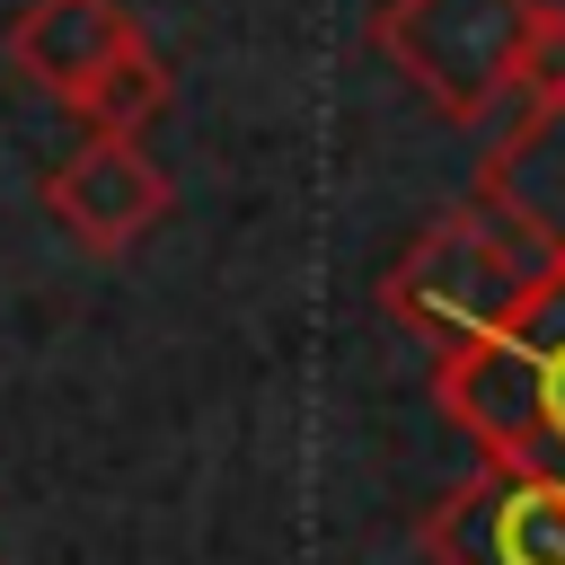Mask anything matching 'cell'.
<instances>
[{
  "label": "cell",
  "mask_w": 565,
  "mask_h": 565,
  "mask_svg": "<svg viewBox=\"0 0 565 565\" xmlns=\"http://www.w3.org/2000/svg\"><path fill=\"white\" fill-rule=\"evenodd\" d=\"M539 26H547V0H388L371 18V44L397 62V79L433 115L486 124L521 88Z\"/></svg>",
  "instance_id": "obj_3"
},
{
  "label": "cell",
  "mask_w": 565,
  "mask_h": 565,
  "mask_svg": "<svg viewBox=\"0 0 565 565\" xmlns=\"http://www.w3.org/2000/svg\"><path fill=\"white\" fill-rule=\"evenodd\" d=\"M168 203H177V185L159 177V159H150L132 132H88V141H79L71 159H53V177H44V212H53L62 238L88 247V256L141 247V238L168 221Z\"/></svg>",
  "instance_id": "obj_5"
},
{
  "label": "cell",
  "mask_w": 565,
  "mask_h": 565,
  "mask_svg": "<svg viewBox=\"0 0 565 565\" xmlns=\"http://www.w3.org/2000/svg\"><path fill=\"white\" fill-rule=\"evenodd\" d=\"M433 406L477 459L565 477V256H547L486 335L433 353Z\"/></svg>",
  "instance_id": "obj_1"
},
{
  "label": "cell",
  "mask_w": 565,
  "mask_h": 565,
  "mask_svg": "<svg viewBox=\"0 0 565 565\" xmlns=\"http://www.w3.org/2000/svg\"><path fill=\"white\" fill-rule=\"evenodd\" d=\"M159 106H168V62H159V53H150V35H141V44H132L97 88H88L79 124H88V132H141Z\"/></svg>",
  "instance_id": "obj_8"
},
{
  "label": "cell",
  "mask_w": 565,
  "mask_h": 565,
  "mask_svg": "<svg viewBox=\"0 0 565 565\" xmlns=\"http://www.w3.org/2000/svg\"><path fill=\"white\" fill-rule=\"evenodd\" d=\"M141 44V26H132V9L124 0H26L18 18H9V71L18 79H35L53 106H88V88L124 62Z\"/></svg>",
  "instance_id": "obj_6"
},
{
  "label": "cell",
  "mask_w": 565,
  "mask_h": 565,
  "mask_svg": "<svg viewBox=\"0 0 565 565\" xmlns=\"http://www.w3.org/2000/svg\"><path fill=\"white\" fill-rule=\"evenodd\" d=\"M539 265H547V256H539L512 221H494L486 203H450V212H433V221L406 238V256L380 274V309H388L424 353H450V344L486 335V327L530 291Z\"/></svg>",
  "instance_id": "obj_2"
},
{
  "label": "cell",
  "mask_w": 565,
  "mask_h": 565,
  "mask_svg": "<svg viewBox=\"0 0 565 565\" xmlns=\"http://www.w3.org/2000/svg\"><path fill=\"white\" fill-rule=\"evenodd\" d=\"M415 539L433 565H565V477L477 459V477L424 503Z\"/></svg>",
  "instance_id": "obj_4"
},
{
  "label": "cell",
  "mask_w": 565,
  "mask_h": 565,
  "mask_svg": "<svg viewBox=\"0 0 565 565\" xmlns=\"http://www.w3.org/2000/svg\"><path fill=\"white\" fill-rule=\"evenodd\" d=\"M477 203L539 256H565V97H530V115L477 159Z\"/></svg>",
  "instance_id": "obj_7"
},
{
  "label": "cell",
  "mask_w": 565,
  "mask_h": 565,
  "mask_svg": "<svg viewBox=\"0 0 565 565\" xmlns=\"http://www.w3.org/2000/svg\"><path fill=\"white\" fill-rule=\"evenodd\" d=\"M521 97H565V9H556V0H547V26H539V44H530Z\"/></svg>",
  "instance_id": "obj_9"
}]
</instances>
